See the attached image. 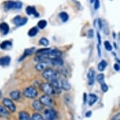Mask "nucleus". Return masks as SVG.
Returning a JSON list of instances; mask_svg holds the SVG:
<instances>
[{
	"label": "nucleus",
	"instance_id": "f257e3e1",
	"mask_svg": "<svg viewBox=\"0 0 120 120\" xmlns=\"http://www.w3.org/2000/svg\"><path fill=\"white\" fill-rule=\"evenodd\" d=\"M43 77L48 81H52L55 79H58L59 74L57 71L51 69H48L45 70L43 72Z\"/></svg>",
	"mask_w": 120,
	"mask_h": 120
},
{
	"label": "nucleus",
	"instance_id": "f03ea898",
	"mask_svg": "<svg viewBox=\"0 0 120 120\" xmlns=\"http://www.w3.org/2000/svg\"><path fill=\"white\" fill-rule=\"evenodd\" d=\"M23 6V3L19 1H7L4 4V9L6 10H10L11 9H20Z\"/></svg>",
	"mask_w": 120,
	"mask_h": 120
},
{
	"label": "nucleus",
	"instance_id": "7ed1b4c3",
	"mask_svg": "<svg viewBox=\"0 0 120 120\" xmlns=\"http://www.w3.org/2000/svg\"><path fill=\"white\" fill-rule=\"evenodd\" d=\"M25 96L30 99L35 98L38 96V91L34 87L30 86L26 88L24 91Z\"/></svg>",
	"mask_w": 120,
	"mask_h": 120
},
{
	"label": "nucleus",
	"instance_id": "20e7f679",
	"mask_svg": "<svg viewBox=\"0 0 120 120\" xmlns=\"http://www.w3.org/2000/svg\"><path fill=\"white\" fill-rule=\"evenodd\" d=\"M41 89L43 93H45L47 95L51 96L55 93V90L51 84L48 82H43L41 84Z\"/></svg>",
	"mask_w": 120,
	"mask_h": 120
},
{
	"label": "nucleus",
	"instance_id": "39448f33",
	"mask_svg": "<svg viewBox=\"0 0 120 120\" xmlns=\"http://www.w3.org/2000/svg\"><path fill=\"white\" fill-rule=\"evenodd\" d=\"M45 118L43 120H57V112L53 109H47L44 111Z\"/></svg>",
	"mask_w": 120,
	"mask_h": 120
},
{
	"label": "nucleus",
	"instance_id": "423d86ee",
	"mask_svg": "<svg viewBox=\"0 0 120 120\" xmlns=\"http://www.w3.org/2000/svg\"><path fill=\"white\" fill-rule=\"evenodd\" d=\"M39 101L43 106L50 107L53 104V101L49 95H43L40 98Z\"/></svg>",
	"mask_w": 120,
	"mask_h": 120
},
{
	"label": "nucleus",
	"instance_id": "0eeeda50",
	"mask_svg": "<svg viewBox=\"0 0 120 120\" xmlns=\"http://www.w3.org/2000/svg\"><path fill=\"white\" fill-rule=\"evenodd\" d=\"M49 65H52L51 59H48V60H45L44 61L39 62V63L36 65L35 69L38 71H43Z\"/></svg>",
	"mask_w": 120,
	"mask_h": 120
},
{
	"label": "nucleus",
	"instance_id": "6e6552de",
	"mask_svg": "<svg viewBox=\"0 0 120 120\" xmlns=\"http://www.w3.org/2000/svg\"><path fill=\"white\" fill-rule=\"evenodd\" d=\"M3 103L4 104V106L6 107V108H8L9 109H10L11 112H15V111H16V106H15V105L14 104L13 101H12L11 99L8 98H4L3 99Z\"/></svg>",
	"mask_w": 120,
	"mask_h": 120
},
{
	"label": "nucleus",
	"instance_id": "1a4fd4ad",
	"mask_svg": "<svg viewBox=\"0 0 120 120\" xmlns=\"http://www.w3.org/2000/svg\"><path fill=\"white\" fill-rule=\"evenodd\" d=\"M28 22V18L25 17V18H22L20 16H16L13 19V23L15 25L17 26H23L25 25Z\"/></svg>",
	"mask_w": 120,
	"mask_h": 120
},
{
	"label": "nucleus",
	"instance_id": "9d476101",
	"mask_svg": "<svg viewBox=\"0 0 120 120\" xmlns=\"http://www.w3.org/2000/svg\"><path fill=\"white\" fill-rule=\"evenodd\" d=\"M26 12L28 15H34V16H35V17H38L39 16V13L37 11L35 8L34 7V6H27V8H26Z\"/></svg>",
	"mask_w": 120,
	"mask_h": 120
},
{
	"label": "nucleus",
	"instance_id": "9b49d317",
	"mask_svg": "<svg viewBox=\"0 0 120 120\" xmlns=\"http://www.w3.org/2000/svg\"><path fill=\"white\" fill-rule=\"evenodd\" d=\"M87 77H88L89 81L88 83L89 85H93L95 79V72L93 69H90L87 74Z\"/></svg>",
	"mask_w": 120,
	"mask_h": 120
},
{
	"label": "nucleus",
	"instance_id": "f8f14e48",
	"mask_svg": "<svg viewBox=\"0 0 120 120\" xmlns=\"http://www.w3.org/2000/svg\"><path fill=\"white\" fill-rule=\"evenodd\" d=\"M9 30H10V27L8 25V23H6L5 22L1 23L0 24V31L1 32L3 35H6L9 32Z\"/></svg>",
	"mask_w": 120,
	"mask_h": 120
},
{
	"label": "nucleus",
	"instance_id": "ddd939ff",
	"mask_svg": "<svg viewBox=\"0 0 120 120\" xmlns=\"http://www.w3.org/2000/svg\"><path fill=\"white\" fill-rule=\"evenodd\" d=\"M34 51H35V48H30V49H26L25 50V52H24L23 54L22 55V57H21L19 60V61H22L23 59H24L25 57H26L27 56H29L31 54L34 53Z\"/></svg>",
	"mask_w": 120,
	"mask_h": 120
},
{
	"label": "nucleus",
	"instance_id": "4468645a",
	"mask_svg": "<svg viewBox=\"0 0 120 120\" xmlns=\"http://www.w3.org/2000/svg\"><path fill=\"white\" fill-rule=\"evenodd\" d=\"M10 116V114L6 109L3 106L0 105V117L1 118H9Z\"/></svg>",
	"mask_w": 120,
	"mask_h": 120
},
{
	"label": "nucleus",
	"instance_id": "2eb2a0df",
	"mask_svg": "<svg viewBox=\"0 0 120 120\" xmlns=\"http://www.w3.org/2000/svg\"><path fill=\"white\" fill-rule=\"evenodd\" d=\"M19 120H32L30 114L26 111H21L18 114Z\"/></svg>",
	"mask_w": 120,
	"mask_h": 120
},
{
	"label": "nucleus",
	"instance_id": "dca6fc26",
	"mask_svg": "<svg viewBox=\"0 0 120 120\" xmlns=\"http://www.w3.org/2000/svg\"><path fill=\"white\" fill-rule=\"evenodd\" d=\"M11 62V58L8 56L3 57L0 58V65L1 66H6L10 64Z\"/></svg>",
	"mask_w": 120,
	"mask_h": 120
},
{
	"label": "nucleus",
	"instance_id": "f3484780",
	"mask_svg": "<svg viewBox=\"0 0 120 120\" xmlns=\"http://www.w3.org/2000/svg\"><path fill=\"white\" fill-rule=\"evenodd\" d=\"M32 106L34 108V109L36 111H41L43 109V106L41 104V102L39 101H34L32 103Z\"/></svg>",
	"mask_w": 120,
	"mask_h": 120
},
{
	"label": "nucleus",
	"instance_id": "a211bd4d",
	"mask_svg": "<svg viewBox=\"0 0 120 120\" xmlns=\"http://www.w3.org/2000/svg\"><path fill=\"white\" fill-rule=\"evenodd\" d=\"M10 96L12 99L15 101H18L20 98V92L18 90L13 91L10 93Z\"/></svg>",
	"mask_w": 120,
	"mask_h": 120
},
{
	"label": "nucleus",
	"instance_id": "6ab92c4d",
	"mask_svg": "<svg viewBox=\"0 0 120 120\" xmlns=\"http://www.w3.org/2000/svg\"><path fill=\"white\" fill-rule=\"evenodd\" d=\"M98 101V96L94 94H90L89 96V105L90 106H92L93 104H95Z\"/></svg>",
	"mask_w": 120,
	"mask_h": 120
},
{
	"label": "nucleus",
	"instance_id": "aec40b11",
	"mask_svg": "<svg viewBox=\"0 0 120 120\" xmlns=\"http://www.w3.org/2000/svg\"><path fill=\"white\" fill-rule=\"evenodd\" d=\"M12 43L10 41L6 40V41H3L2 43L0 45V47L3 50H8L10 49L11 47Z\"/></svg>",
	"mask_w": 120,
	"mask_h": 120
},
{
	"label": "nucleus",
	"instance_id": "412c9836",
	"mask_svg": "<svg viewBox=\"0 0 120 120\" xmlns=\"http://www.w3.org/2000/svg\"><path fill=\"white\" fill-rule=\"evenodd\" d=\"M71 85L69 82L66 80L61 81V88L63 89L65 91H69L71 89Z\"/></svg>",
	"mask_w": 120,
	"mask_h": 120
},
{
	"label": "nucleus",
	"instance_id": "4be33fe9",
	"mask_svg": "<svg viewBox=\"0 0 120 120\" xmlns=\"http://www.w3.org/2000/svg\"><path fill=\"white\" fill-rule=\"evenodd\" d=\"M38 29L37 27H33L28 32V35L30 36V37H35V36L38 34Z\"/></svg>",
	"mask_w": 120,
	"mask_h": 120
},
{
	"label": "nucleus",
	"instance_id": "5701e85b",
	"mask_svg": "<svg viewBox=\"0 0 120 120\" xmlns=\"http://www.w3.org/2000/svg\"><path fill=\"white\" fill-rule=\"evenodd\" d=\"M107 67V62L104 60H102V61L100 62L99 64H98V70L100 72H102L104 71V69H106V67Z\"/></svg>",
	"mask_w": 120,
	"mask_h": 120
},
{
	"label": "nucleus",
	"instance_id": "b1692460",
	"mask_svg": "<svg viewBox=\"0 0 120 120\" xmlns=\"http://www.w3.org/2000/svg\"><path fill=\"white\" fill-rule=\"evenodd\" d=\"M59 17L63 22H67V20L69 19L68 14L67 13H65V12H61L59 14Z\"/></svg>",
	"mask_w": 120,
	"mask_h": 120
},
{
	"label": "nucleus",
	"instance_id": "393cba45",
	"mask_svg": "<svg viewBox=\"0 0 120 120\" xmlns=\"http://www.w3.org/2000/svg\"><path fill=\"white\" fill-rule=\"evenodd\" d=\"M47 25V22L45 20H41L38 22V26L40 29H44Z\"/></svg>",
	"mask_w": 120,
	"mask_h": 120
},
{
	"label": "nucleus",
	"instance_id": "a878e982",
	"mask_svg": "<svg viewBox=\"0 0 120 120\" xmlns=\"http://www.w3.org/2000/svg\"><path fill=\"white\" fill-rule=\"evenodd\" d=\"M32 120H43V118L41 114H40L39 113H37V112H35L32 115Z\"/></svg>",
	"mask_w": 120,
	"mask_h": 120
},
{
	"label": "nucleus",
	"instance_id": "bb28decb",
	"mask_svg": "<svg viewBox=\"0 0 120 120\" xmlns=\"http://www.w3.org/2000/svg\"><path fill=\"white\" fill-rule=\"evenodd\" d=\"M39 43L43 46H47L49 44V41L47 38L43 37L40 38V40H39Z\"/></svg>",
	"mask_w": 120,
	"mask_h": 120
},
{
	"label": "nucleus",
	"instance_id": "cd10ccee",
	"mask_svg": "<svg viewBox=\"0 0 120 120\" xmlns=\"http://www.w3.org/2000/svg\"><path fill=\"white\" fill-rule=\"evenodd\" d=\"M96 79L98 82L100 83V84L104 82V74H100L98 75L96 77Z\"/></svg>",
	"mask_w": 120,
	"mask_h": 120
},
{
	"label": "nucleus",
	"instance_id": "c85d7f7f",
	"mask_svg": "<svg viewBox=\"0 0 120 120\" xmlns=\"http://www.w3.org/2000/svg\"><path fill=\"white\" fill-rule=\"evenodd\" d=\"M104 47H105L106 49L108 51H111V50H112V45H111V43L109 41H104Z\"/></svg>",
	"mask_w": 120,
	"mask_h": 120
},
{
	"label": "nucleus",
	"instance_id": "c756f323",
	"mask_svg": "<svg viewBox=\"0 0 120 120\" xmlns=\"http://www.w3.org/2000/svg\"><path fill=\"white\" fill-rule=\"evenodd\" d=\"M101 89H102V90L103 92H104V93H106V92H107L108 91V85L106 84V83H101Z\"/></svg>",
	"mask_w": 120,
	"mask_h": 120
},
{
	"label": "nucleus",
	"instance_id": "7c9ffc66",
	"mask_svg": "<svg viewBox=\"0 0 120 120\" xmlns=\"http://www.w3.org/2000/svg\"><path fill=\"white\" fill-rule=\"evenodd\" d=\"M93 3H94V8L96 10H97L99 8L100 6V3H99V0H94V2Z\"/></svg>",
	"mask_w": 120,
	"mask_h": 120
},
{
	"label": "nucleus",
	"instance_id": "2f4dec72",
	"mask_svg": "<svg viewBox=\"0 0 120 120\" xmlns=\"http://www.w3.org/2000/svg\"><path fill=\"white\" fill-rule=\"evenodd\" d=\"M111 120H120V112H118V114H115Z\"/></svg>",
	"mask_w": 120,
	"mask_h": 120
},
{
	"label": "nucleus",
	"instance_id": "473e14b6",
	"mask_svg": "<svg viewBox=\"0 0 120 120\" xmlns=\"http://www.w3.org/2000/svg\"><path fill=\"white\" fill-rule=\"evenodd\" d=\"M88 37L89 38H93L94 37V31H93V29H91L89 30Z\"/></svg>",
	"mask_w": 120,
	"mask_h": 120
},
{
	"label": "nucleus",
	"instance_id": "72a5a7b5",
	"mask_svg": "<svg viewBox=\"0 0 120 120\" xmlns=\"http://www.w3.org/2000/svg\"><path fill=\"white\" fill-rule=\"evenodd\" d=\"M97 37H98V45H100L101 44V35L100 34L99 32L97 33Z\"/></svg>",
	"mask_w": 120,
	"mask_h": 120
},
{
	"label": "nucleus",
	"instance_id": "f704fd0d",
	"mask_svg": "<svg viewBox=\"0 0 120 120\" xmlns=\"http://www.w3.org/2000/svg\"><path fill=\"white\" fill-rule=\"evenodd\" d=\"M92 114H93V112H92L91 111H88L87 112H86L85 116H86V117H87V118H89V117H91V116H92Z\"/></svg>",
	"mask_w": 120,
	"mask_h": 120
},
{
	"label": "nucleus",
	"instance_id": "c9c22d12",
	"mask_svg": "<svg viewBox=\"0 0 120 120\" xmlns=\"http://www.w3.org/2000/svg\"><path fill=\"white\" fill-rule=\"evenodd\" d=\"M114 69L116 71H120V65L118 64H115L114 65Z\"/></svg>",
	"mask_w": 120,
	"mask_h": 120
},
{
	"label": "nucleus",
	"instance_id": "e433bc0d",
	"mask_svg": "<svg viewBox=\"0 0 120 120\" xmlns=\"http://www.w3.org/2000/svg\"><path fill=\"white\" fill-rule=\"evenodd\" d=\"M98 25H99V29L101 30L102 28V22H101V20L100 19H99L98 20Z\"/></svg>",
	"mask_w": 120,
	"mask_h": 120
},
{
	"label": "nucleus",
	"instance_id": "4c0bfd02",
	"mask_svg": "<svg viewBox=\"0 0 120 120\" xmlns=\"http://www.w3.org/2000/svg\"><path fill=\"white\" fill-rule=\"evenodd\" d=\"M87 99V95L86 93H84V104L86 103Z\"/></svg>",
	"mask_w": 120,
	"mask_h": 120
},
{
	"label": "nucleus",
	"instance_id": "58836bf2",
	"mask_svg": "<svg viewBox=\"0 0 120 120\" xmlns=\"http://www.w3.org/2000/svg\"><path fill=\"white\" fill-rule=\"evenodd\" d=\"M98 50L99 57H100L101 55V49H100V47H99V45H98Z\"/></svg>",
	"mask_w": 120,
	"mask_h": 120
},
{
	"label": "nucleus",
	"instance_id": "ea45409f",
	"mask_svg": "<svg viewBox=\"0 0 120 120\" xmlns=\"http://www.w3.org/2000/svg\"><path fill=\"white\" fill-rule=\"evenodd\" d=\"M1 96H2V93H1V92L0 91V99H1Z\"/></svg>",
	"mask_w": 120,
	"mask_h": 120
},
{
	"label": "nucleus",
	"instance_id": "a19ab883",
	"mask_svg": "<svg viewBox=\"0 0 120 120\" xmlns=\"http://www.w3.org/2000/svg\"><path fill=\"white\" fill-rule=\"evenodd\" d=\"M93 2H94V0H91V3H93Z\"/></svg>",
	"mask_w": 120,
	"mask_h": 120
}]
</instances>
